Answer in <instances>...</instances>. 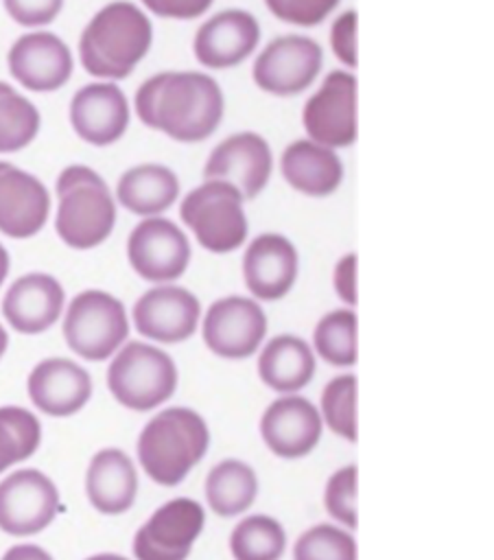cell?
<instances>
[{"instance_id": "5bb4252c", "label": "cell", "mask_w": 494, "mask_h": 560, "mask_svg": "<svg viewBox=\"0 0 494 560\" xmlns=\"http://www.w3.org/2000/svg\"><path fill=\"white\" fill-rule=\"evenodd\" d=\"M61 512L57 483L39 468H15L0 479V532L28 538L48 529Z\"/></svg>"}, {"instance_id": "52a82bcc", "label": "cell", "mask_w": 494, "mask_h": 560, "mask_svg": "<svg viewBox=\"0 0 494 560\" xmlns=\"http://www.w3.org/2000/svg\"><path fill=\"white\" fill-rule=\"evenodd\" d=\"M131 319L120 298L103 289H83L66 302L61 335L66 346L83 361H109L129 341Z\"/></svg>"}, {"instance_id": "d4e9b609", "label": "cell", "mask_w": 494, "mask_h": 560, "mask_svg": "<svg viewBox=\"0 0 494 560\" xmlns=\"http://www.w3.org/2000/svg\"><path fill=\"white\" fill-rule=\"evenodd\" d=\"M282 179L306 197H328L343 184L345 166L339 151L328 149L310 138L289 142L278 160Z\"/></svg>"}, {"instance_id": "ba28073f", "label": "cell", "mask_w": 494, "mask_h": 560, "mask_svg": "<svg viewBox=\"0 0 494 560\" xmlns=\"http://www.w3.org/2000/svg\"><path fill=\"white\" fill-rule=\"evenodd\" d=\"M324 68V48L317 39L286 33L269 39L256 50L251 79L264 94L289 98L306 92Z\"/></svg>"}, {"instance_id": "44dd1931", "label": "cell", "mask_w": 494, "mask_h": 560, "mask_svg": "<svg viewBox=\"0 0 494 560\" xmlns=\"http://www.w3.org/2000/svg\"><path fill=\"white\" fill-rule=\"evenodd\" d=\"M92 392L94 383L90 372L68 357H46L37 361L26 376L31 405L50 418L79 413L90 402Z\"/></svg>"}, {"instance_id": "7c38bea8", "label": "cell", "mask_w": 494, "mask_h": 560, "mask_svg": "<svg viewBox=\"0 0 494 560\" xmlns=\"http://www.w3.org/2000/svg\"><path fill=\"white\" fill-rule=\"evenodd\" d=\"M205 529V505L192 497H175L155 508L136 529L133 560H188Z\"/></svg>"}, {"instance_id": "5b68a950", "label": "cell", "mask_w": 494, "mask_h": 560, "mask_svg": "<svg viewBox=\"0 0 494 560\" xmlns=\"http://www.w3.org/2000/svg\"><path fill=\"white\" fill-rule=\"evenodd\" d=\"M111 398L129 411H153L173 398L179 383L175 359L144 339L125 341L105 374Z\"/></svg>"}, {"instance_id": "ee69618b", "label": "cell", "mask_w": 494, "mask_h": 560, "mask_svg": "<svg viewBox=\"0 0 494 560\" xmlns=\"http://www.w3.org/2000/svg\"><path fill=\"white\" fill-rule=\"evenodd\" d=\"M7 348H9V330H7V328H4V324L0 322V359L4 357Z\"/></svg>"}, {"instance_id": "4fadbf2b", "label": "cell", "mask_w": 494, "mask_h": 560, "mask_svg": "<svg viewBox=\"0 0 494 560\" xmlns=\"http://www.w3.org/2000/svg\"><path fill=\"white\" fill-rule=\"evenodd\" d=\"M203 306L199 298L177 284H151L131 306V328L155 346H175L188 341L201 324Z\"/></svg>"}, {"instance_id": "8d00e7d4", "label": "cell", "mask_w": 494, "mask_h": 560, "mask_svg": "<svg viewBox=\"0 0 494 560\" xmlns=\"http://www.w3.org/2000/svg\"><path fill=\"white\" fill-rule=\"evenodd\" d=\"M328 42L334 59L345 70H354L358 61V13L354 9H345L332 20Z\"/></svg>"}, {"instance_id": "7a4b0ae2", "label": "cell", "mask_w": 494, "mask_h": 560, "mask_svg": "<svg viewBox=\"0 0 494 560\" xmlns=\"http://www.w3.org/2000/svg\"><path fill=\"white\" fill-rule=\"evenodd\" d=\"M151 15L131 0L103 4L79 35V61L96 81H122L151 52Z\"/></svg>"}, {"instance_id": "7bdbcfd3", "label": "cell", "mask_w": 494, "mask_h": 560, "mask_svg": "<svg viewBox=\"0 0 494 560\" xmlns=\"http://www.w3.org/2000/svg\"><path fill=\"white\" fill-rule=\"evenodd\" d=\"M83 560H131V558L114 553V551H101V553H92V556H87Z\"/></svg>"}, {"instance_id": "4dcf8cb0", "label": "cell", "mask_w": 494, "mask_h": 560, "mask_svg": "<svg viewBox=\"0 0 494 560\" xmlns=\"http://www.w3.org/2000/svg\"><path fill=\"white\" fill-rule=\"evenodd\" d=\"M39 444V418L26 407L0 405V475L35 455Z\"/></svg>"}, {"instance_id": "74e56055", "label": "cell", "mask_w": 494, "mask_h": 560, "mask_svg": "<svg viewBox=\"0 0 494 560\" xmlns=\"http://www.w3.org/2000/svg\"><path fill=\"white\" fill-rule=\"evenodd\" d=\"M66 0H2L7 15L28 31L52 24L63 11Z\"/></svg>"}, {"instance_id": "83f0119b", "label": "cell", "mask_w": 494, "mask_h": 560, "mask_svg": "<svg viewBox=\"0 0 494 560\" xmlns=\"http://www.w3.org/2000/svg\"><path fill=\"white\" fill-rule=\"evenodd\" d=\"M258 492V472L251 464L238 457H225L216 462L203 479L205 508L223 518L245 514L256 503Z\"/></svg>"}, {"instance_id": "d590c367", "label": "cell", "mask_w": 494, "mask_h": 560, "mask_svg": "<svg viewBox=\"0 0 494 560\" xmlns=\"http://www.w3.org/2000/svg\"><path fill=\"white\" fill-rule=\"evenodd\" d=\"M269 13L291 26L313 28L324 24L341 4V0H262Z\"/></svg>"}, {"instance_id": "f1b7e54d", "label": "cell", "mask_w": 494, "mask_h": 560, "mask_svg": "<svg viewBox=\"0 0 494 560\" xmlns=\"http://www.w3.org/2000/svg\"><path fill=\"white\" fill-rule=\"evenodd\" d=\"M310 348L332 368H352L358 359V317L354 308L339 306L319 317Z\"/></svg>"}, {"instance_id": "1f68e13d", "label": "cell", "mask_w": 494, "mask_h": 560, "mask_svg": "<svg viewBox=\"0 0 494 560\" xmlns=\"http://www.w3.org/2000/svg\"><path fill=\"white\" fill-rule=\"evenodd\" d=\"M39 127L42 116L37 105L11 83L0 81V153L26 149L37 138Z\"/></svg>"}, {"instance_id": "30bf717a", "label": "cell", "mask_w": 494, "mask_h": 560, "mask_svg": "<svg viewBox=\"0 0 494 560\" xmlns=\"http://www.w3.org/2000/svg\"><path fill=\"white\" fill-rule=\"evenodd\" d=\"M269 319L258 300L251 295L216 298L201 315L199 332L205 348L227 361L254 357L267 339Z\"/></svg>"}, {"instance_id": "4316f807", "label": "cell", "mask_w": 494, "mask_h": 560, "mask_svg": "<svg viewBox=\"0 0 494 560\" xmlns=\"http://www.w3.org/2000/svg\"><path fill=\"white\" fill-rule=\"evenodd\" d=\"M179 192L177 173L162 162L133 164L114 186L116 203L140 219L166 214L179 201Z\"/></svg>"}, {"instance_id": "8992f818", "label": "cell", "mask_w": 494, "mask_h": 560, "mask_svg": "<svg viewBox=\"0 0 494 560\" xmlns=\"http://www.w3.org/2000/svg\"><path fill=\"white\" fill-rule=\"evenodd\" d=\"M181 228L210 254H232L247 243L245 197L227 182L203 179L179 199Z\"/></svg>"}, {"instance_id": "60d3db41", "label": "cell", "mask_w": 494, "mask_h": 560, "mask_svg": "<svg viewBox=\"0 0 494 560\" xmlns=\"http://www.w3.org/2000/svg\"><path fill=\"white\" fill-rule=\"evenodd\" d=\"M0 560H55L50 551L35 542H15L11 545Z\"/></svg>"}, {"instance_id": "e575fe53", "label": "cell", "mask_w": 494, "mask_h": 560, "mask_svg": "<svg viewBox=\"0 0 494 560\" xmlns=\"http://www.w3.org/2000/svg\"><path fill=\"white\" fill-rule=\"evenodd\" d=\"M356 494H358V466L345 464L337 468L324 486V510L332 523L356 529Z\"/></svg>"}, {"instance_id": "6da1fadb", "label": "cell", "mask_w": 494, "mask_h": 560, "mask_svg": "<svg viewBox=\"0 0 494 560\" xmlns=\"http://www.w3.org/2000/svg\"><path fill=\"white\" fill-rule=\"evenodd\" d=\"M131 109L138 120L175 142H203L225 118L221 83L203 70H164L140 83Z\"/></svg>"}, {"instance_id": "603a6c76", "label": "cell", "mask_w": 494, "mask_h": 560, "mask_svg": "<svg viewBox=\"0 0 494 560\" xmlns=\"http://www.w3.org/2000/svg\"><path fill=\"white\" fill-rule=\"evenodd\" d=\"M66 308L63 284L46 271H28L15 278L2 295V317L20 335H42L61 322Z\"/></svg>"}, {"instance_id": "d6a6232c", "label": "cell", "mask_w": 494, "mask_h": 560, "mask_svg": "<svg viewBox=\"0 0 494 560\" xmlns=\"http://www.w3.org/2000/svg\"><path fill=\"white\" fill-rule=\"evenodd\" d=\"M356 392H358V378L352 372L337 374L330 378L319 396V416L324 427H328L330 433H334L341 440L356 442L358 435V422H356Z\"/></svg>"}, {"instance_id": "cb8c5ba5", "label": "cell", "mask_w": 494, "mask_h": 560, "mask_svg": "<svg viewBox=\"0 0 494 560\" xmlns=\"http://www.w3.org/2000/svg\"><path fill=\"white\" fill-rule=\"evenodd\" d=\"M138 466L127 451L105 446L90 457L83 488L96 512L105 516L129 512L138 499Z\"/></svg>"}, {"instance_id": "484cf974", "label": "cell", "mask_w": 494, "mask_h": 560, "mask_svg": "<svg viewBox=\"0 0 494 560\" xmlns=\"http://www.w3.org/2000/svg\"><path fill=\"white\" fill-rule=\"evenodd\" d=\"M256 372L262 385L275 394H299L317 372V357L299 335L280 332L271 339H264L256 352Z\"/></svg>"}, {"instance_id": "e0dca14e", "label": "cell", "mask_w": 494, "mask_h": 560, "mask_svg": "<svg viewBox=\"0 0 494 560\" xmlns=\"http://www.w3.org/2000/svg\"><path fill=\"white\" fill-rule=\"evenodd\" d=\"M262 31L258 18L238 7H230L205 18L192 37V55L208 70H230L251 59Z\"/></svg>"}, {"instance_id": "836d02e7", "label": "cell", "mask_w": 494, "mask_h": 560, "mask_svg": "<svg viewBox=\"0 0 494 560\" xmlns=\"http://www.w3.org/2000/svg\"><path fill=\"white\" fill-rule=\"evenodd\" d=\"M293 560H358L356 538L337 523H315L295 538Z\"/></svg>"}, {"instance_id": "9a60e30c", "label": "cell", "mask_w": 494, "mask_h": 560, "mask_svg": "<svg viewBox=\"0 0 494 560\" xmlns=\"http://www.w3.org/2000/svg\"><path fill=\"white\" fill-rule=\"evenodd\" d=\"M273 168L275 158L269 140L258 131L245 129L225 136L212 147L203 162V179L227 182L249 201L269 186Z\"/></svg>"}, {"instance_id": "8fae6325", "label": "cell", "mask_w": 494, "mask_h": 560, "mask_svg": "<svg viewBox=\"0 0 494 560\" xmlns=\"http://www.w3.org/2000/svg\"><path fill=\"white\" fill-rule=\"evenodd\" d=\"M127 260L151 284L177 282L192 260L190 236L166 214L140 219L127 236Z\"/></svg>"}, {"instance_id": "2e32d148", "label": "cell", "mask_w": 494, "mask_h": 560, "mask_svg": "<svg viewBox=\"0 0 494 560\" xmlns=\"http://www.w3.org/2000/svg\"><path fill=\"white\" fill-rule=\"evenodd\" d=\"M7 68L17 85L44 94L57 92L70 81L74 57L70 46L57 33L37 28L26 31L11 44Z\"/></svg>"}, {"instance_id": "b9f144b4", "label": "cell", "mask_w": 494, "mask_h": 560, "mask_svg": "<svg viewBox=\"0 0 494 560\" xmlns=\"http://www.w3.org/2000/svg\"><path fill=\"white\" fill-rule=\"evenodd\" d=\"M9 271H11V256H9L7 247L0 243V287L9 278Z\"/></svg>"}, {"instance_id": "ac0fdd59", "label": "cell", "mask_w": 494, "mask_h": 560, "mask_svg": "<svg viewBox=\"0 0 494 560\" xmlns=\"http://www.w3.org/2000/svg\"><path fill=\"white\" fill-rule=\"evenodd\" d=\"M240 273L247 293L262 302H278L289 295L299 276L295 243L280 232H260L245 243Z\"/></svg>"}, {"instance_id": "ffe728a7", "label": "cell", "mask_w": 494, "mask_h": 560, "mask_svg": "<svg viewBox=\"0 0 494 560\" xmlns=\"http://www.w3.org/2000/svg\"><path fill=\"white\" fill-rule=\"evenodd\" d=\"M258 431L275 457L302 459L319 444L324 422L313 400L302 394H282L264 407Z\"/></svg>"}, {"instance_id": "277c9868", "label": "cell", "mask_w": 494, "mask_h": 560, "mask_svg": "<svg viewBox=\"0 0 494 560\" xmlns=\"http://www.w3.org/2000/svg\"><path fill=\"white\" fill-rule=\"evenodd\" d=\"M55 232L72 249L103 245L118 219L114 190L103 175L87 164L66 166L55 182Z\"/></svg>"}, {"instance_id": "d6986e66", "label": "cell", "mask_w": 494, "mask_h": 560, "mask_svg": "<svg viewBox=\"0 0 494 560\" xmlns=\"http://www.w3.org/2000/svg\"><path fill=\"white\" fill-rule=\"evenodd\" d=\"M68 118L77 138L103 149L127 133L131 103L118 83L90 81L72 94Z\"/></svg>"}, {"instance_id": "ab89813d", "label": "cell", "mask_w": 494, "mask_h": 560, "mask_svg": "<svg viewBox=\"0 0 494 560\" xmlns=\"http://www.w3.org/2000/svg\"><path fill=\"white\" fill-rule=\"evenodd\" d=\"M214 0H140V7L164 20H197L210 11Z\"/></svg>"}, {"instance_id": "3957f363", "label": "cell", "mask_w": 494, "mask_h": 560, "mask_svg": "<svg viewBox=\"0 0 494 560\" xmlns=\"http://www.w3.org/2000/svg\"><path fill=\"white\" fill-rule=\"evenodd\" d=\"M210 448L205 418L184 405L162 407L138 433L136 459L157 486H179Z\"/></svg>"}, {"instance_id": "f546056e", "label": "cell", "mask_w": 494, "mask_h": 560, "mask_svg": "<svg viewBox=\"0 0 494 560\" xmlns=\"http://www.w3.org/2000/svg\"><path fill=\"white\" fill-rule=\"evenodd\" d=\"M286 529L269 514H247L230 532L227 547L234 560H280L286 551Z\"/></svg>"}, {"instance_id": "7402d4cb", "label": "cell", "mask_w": 494, "mask_h": 560, "mask_svg": "<svg viewBox=\"0 0 494 560\" xmlns=\"http://www.w3.org/2000/svg\"><path fill=\"white\" fill-rule=\"evenodd\" d=\"M52 212L48 186L33 173L0 160V234L24 241L37 236Z\"/></svg>"}, {"instance_id": "9c48e42d", "label": "cell", "mask_w": 494, "mask_h": 560, "mask_svg": "<svg viewBox=\"0 0 494 560\" xmlns=\"http://www.w3.org/2000/svg\"><path fill=\"white\" fill-rule=\"evenodd\" d=\"M306 138L341 151L358 138V81L352 70H330L304 101Z\"/></svg>"}, {"instance_id": "f35d334b", "label": "cell", "mask_w": 494, "mask_h": 560, "mask_svg": "<svg viewBox=\"0 0 494 560\" xmlns=\"http://www.w3.org/2000/svg\"><path fill=\"white\" fill-rule=\"evenodd\" d=\"M358 258L354 252H348L337 258L332 267V289L343 306L354 308L358 302Z\"/></svg>"}]
</instances>
